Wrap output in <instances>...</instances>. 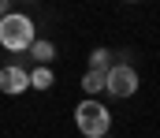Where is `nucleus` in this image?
<instances>
[{
	"label": "nucleus",
	"mask_w": 160,
	"mask_h": 138,
	"mask_svg": "<svg viewBox=\"0 0 160 138\" xmlns=\"http://www.w3.org/2000/svg\"><path fill=\"white\" fill-rule=\"evenodd\" d=\"M138 71L130 67V64H116V67H108V79H104V90L112 93V97H134L138 93Z\"/></svg>",
	"instance_id": "3"
},
{
	"label": "nucleus",
	"mask_w": 160,
	"mask_h": 138,
	"mask_svg": "<svg viewBox=\"0 0 160 138\" xmlns=\"http://www.w3.org/2000/svg\"><path fill=\"white\" fill-rule=\"evenodd\" d=\"M30 90V71L26 67H15V64H8V67H0V93H22Z\"/></svg>",
	"instance_id": "4"
},
{
	"label": "nucleus",
	"mask_w": 160,
	"mask_h": 138,
	"mask_svg": "<svg viewBox=\"0 0 160 138\" xmlns=\"http://www.w3.org/2000/svg\"><path fill=\"white\" fill-rule=\"evenodd\" d=\"M52 82H56V75H52V71H48V67H34V71H30V86H34V90H52Z\"/></svg>",
	"instance_id": "6"
},
{
	"label": "nucleus",
	"mask_w": 160,
	"mask_h": 138,
	"mask_svg": "<svg viewBox=\"0 0 160 138\" xmlns=\"http://www.w3.org/2000/svg\"><path fill=\"white\" fill-rule=\"evenodd\" d=\"M38 41L34 34V19L22 15V11H8L0 19V45L8 52H30V45Z\"/></svg>",
	"instance_id": "1"
},
{
	"label": "nucleus",
	"mask_w": 160,
	"mask_h": 138,
	"mask_svg": "<svg viewBox=\"0 0 160 138\" xmlns=\"http://www.w3.org/2000/svg\"><path fill=\"white\" fill-rule=\"evenodd\" d=\"M75 123L86 138H104V131L112 127V112L101 105V101H82L75 108Z\"/></svg>",
	"instance_id": "2"
},
{
	"label": "nucleus",
	"mask_w": 160,
	"mask_h": 138,
	"mask_svg": "<svg viewBox=\"0 0 160 138\" xmlns=\"http://www.w3.org/2000/svg\"><path fill=\"white\" fill-rule=\"evenodd\" d=\"M104 79H108V71H86L82 75V90L86 93H101L104 90Z\"/></svg>",
	"instance_id": "7"
},
{
	"label": "nucleus",
	"mask_w": 160,
	"mask_h": 138,
	"mask_svg": "<svg viewBox=\"0 0 160 138\" xmlns=\"http://www.w3.org/2000/svg\"><path fill=\"white\" fill-rule=\"evenodd\" d=\"M8 11H11V4H8V0H0V19H4Z\"/></svg>",
	"instance_id": "9"
},
{
	"label": "nucleus",
	"mask_w": 160,
	"mask_h": 138,
	"mask_svg": "<svg viewBox=\"0 0 160 138\" xmlns=\"http://www.w3.org/2000/svg\"><path fill=\"white\" fill-rule=\"evenodd\" d=\"M30 56H34V60H38L41 67H48V64H52V56H56V45H52V41H45V38H41V41H34V45H30Z\"/></svg>",
	"instance_id": "5"
},
{
	"label": "nucleus",
	"mask_w": 160,
	"mask_h": 138,
	"mask_svg": "<svg viewBox=\"0 0 160 138\" xmlns=\"http://www.w3.org/2000/svg\"><path fill=\"white\" fill-rule=\"evenodd\" d=\"M112 67V52L108 49H93L89 52V71H108Z\"/></svg>",
	"instance_id": "8"
}]
</instances>
